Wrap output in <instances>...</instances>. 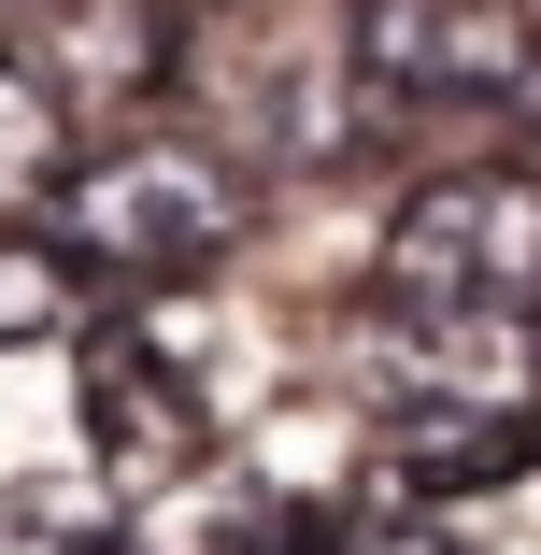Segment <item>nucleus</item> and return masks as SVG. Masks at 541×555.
I'll list each match as a JSON object with an SVG mask.
<instances>
[{"mask_svg": "<svg viewBox=\"0 0 541 555\" xmlns=\"http://www.w3.org/2000/svg\"><path fill=\"white\" fill-rule=\"evenodd\" d=\"M541 456V413L527 399H399L371 427V499L385 513H427V499H485Z\"/></svg>", "mask_w": 541, "mask_h": 555, "instance_id": "obj_5", "label": "nucleus"}, {"mask_svg": "<svg viewBox=\"0 0 541 555\" xmlns=\"http://www.w3.org/2000/svg\"><path fill=\"white\" fill-rule=\"evenodd\" d=\"M329 555H442V541H357V527H343V541H329Z\"/></svg>", "mask_w": 541, "mask_h": 555, "instance_id": "obj_9", "label": "nucleus"}, {"mask_svg": "<svg viewBox=\"0 0 541 555\" xmlns=\"http://www.w3.org/2000/svg\"><path fill=\"white\" fill-rule=\"evenodd\" d=\"M385 299L413 327H485V313L541 299V157L427 171L385 214Z\"/></svg>", "mask_w": 541, "mask_h": 555, "instance_id": "obj_2", "label": "nucleus"}, {"mask_svg": "<svg viewBox=\"0 0 541 555\" xmlns=\"http://www.w3.org/2000/svg\"><path fill=\"white\" fill-rule=\"evenodd\" d=\"M57 171H72V100H57V72L0 57V214H15V199H57Z\"/></svg>", "mask_w": 541, "mask_h": 555, "instance_id": "obj_7", "label": "nucleus"}, {"mask_svg": "<svg viewBox=\"0 0 541 555\" xmlns=\"http://www.w3.org/2000/svg\"><path fill=\"white\" fill-rule=\"evenodd\" d=\"M72 399H86V456H100V485H199V456H214V413H199V385L157 357V343H129V327H86L72 343Z\"/></svg>", "mask_w": 541, "mask_h": 555, "instance_id": "obj_4", "label": "nucleus"}, {"mask_svg": "<svg viewBox=\"0 0 541 555\" xmlns=\"http://www.w3.org/2000/svg\"><path fill=\"white\" fill-rule=\"evenodd\" d=\"M0 555H115V513L100 499H43V485H0Z\"/></svg>", "mask_w": 541, "mask_h": 555, "instance_id": "obj_8", "label": "nucleus"}, {"mask_svg": "<svg viewBox=\"0 0 541 555\" xmlns=\"http://www.w3.org/2000/svg\"><path fill=\"white\" fill-rule=\"evenodd\" d=\"M57 229L115 271V285H199V271L243 257L257 199H243L229 157L185 143V129H115V143H72V171H57Z\"/></svg>", "mask_w": 541, "mask_h": 555, "instance_id": "obj_1", "label": "nucleus"}, {"mask_svg": "<svg viewBox=\"0 0 541 555\" xmlns=\"http://www.w3.org/2000/svg\"><path fill=\"white\" fill-rule=\"evenodd\" d=\"M100 271L72 229H0V357H43V343H86L100 327Z\"/></svg>", "mask_w": 541, "mask_h": 555, "instance_id": "obj_6", "label": "nucleus"}, {"mask_svg": "<svg viewBox=\"0 0 541 555\" xmlns=\"http://www.w3.org/2000/svg\"><path fill=\"white\" fill-rule=\"evenodd\" d=\"M343 72L371 115H471L541 86V0H343Z\"/></svg>", "mask_w": 541, "mask_h": 555, "instance_id": "obj_3", "label": "nucleus"}]
</instances>
